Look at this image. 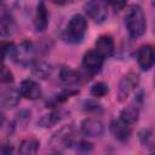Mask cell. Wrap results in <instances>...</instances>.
<instances>
[{"label":"cell","mask_w":155,"mask_h":155,"mask_svg":"<svg viewBox=\"0 0 155 155\" xmlns=\"http://www.w3.org/2000/svg\"><path fill=\"white\" fill-rule=\"evenodd\" d=\"M125 24L128 34L132 38H139L145 33L147 29V18L139 5H132L127 10L125 17Z\"/></svg>","instance_id":"cell-1"},{"label":"cell","mask_w":155,"mask_h":155,"mask_svg":"<svg viewBox=\"0 0 155 155\" xmlns=\"http://www.w3.org/2000/svg\"><path fill=\"white\" fill-rule=\"evenodd\" d=\"M87 30V21L84 16L76 13L71 16L65 28V39L71 44L80 42Z\"/></svg>","instance_id":"cell-2"},{"label":"cell","mask_w":155,"mask_h":155,"mask_svg":"<svg viewBox=\"0 0 155 155\" xmlns=\"http://www.w3.org/2000/svg\"><path fill=\"white\" fill-rule=\"evenodd\" d=\"M75 140V131L73 126H64L59 131H57L51 138V147L56 150H63L70 148Z\"/></svg>","instance_id":"cell-3"},{"label":"cell","mask_w":155,"mask_h":155,"mask_svg":"<svg viewBox=\"0 0 155 155\" xmlns=\"http://www.w3.org/2000/svg\"><path fill=\"white\" fill-rule=\"evenodd\" d=\"M59 81L67 90V94H73L78 92L79 86L81 85V76L71 68L64 67L59 71Z\"/></svg>","instance_id":"cell-4"},{"label":"cell","mask_w":155,"mask_h":155,"mask_svg":"<svg viewBox=\"0 0 155 155\" xmlns=\"http://www.w3.org/2000/svg\"><path fill=\"white\" fill-rule=\"evenodd\" d=\"M87 16L96 23L101 24L103 23L107 17H108V7L107 2L101 1V0H94V1H87L84 6Z\"/></svg>","instance_id":"cell-5"},{"label":"cell","mask_w":155,"mask_h":155,"mask_svg":"<svg viewBox=\"0 0 155 155\" xmlns=\"http://www.w3.org/2000/svg\"><path fill=\"white\" fill-rule=\"evenodd\" d=\"M139 84V76L138 74L136 73H127L125 74L120 82H119V91H117V97H119V101H125L134 90L136 87L138 86Z\"/></svg>","instance_id":"cell-6"},{"label":"cell","mask_w":155,"mask_h":155,"mask_svg":"<svg viewBox=\"0 0 155 155\" xmlns=\"http://www.w3.org/2000/svg\"><path fill=\"white\" fill-rule=\"evenodd\" d=\"M103 61L104 58L99 53H97L94 50L87 51L82 58V67L90 75H94L98 71H101L103 67Z\"/></svg>","instance_id":"cell-7"},{"label":"cell","mask_w":155,"mask_h":155,"mask_svg":"<svg viewBox=\"0 0 155 155\" xmlns=\"http://www.w3.org/2000/svg\"><path fill=\"white\" fill-rule=\"evenodd\" d=\"M34 52H35V50H34L33 44L27 42V41L22 42L17 47L13 46L12 50H11V54H12L13 59L16 62H18L19 64L29 63L33 59V57H34Z\"/></svg>","instance_id":"cell-8"},{"label":"cell","mask_w":155,"mask_h":155,"mask_svg":"<svg viewBox=\"0 0 155 155\" xmlns=\"http://www.w3.org/2000/svg\"><path fill=\"white\" fill-rule=\"evenodd\" d=\"M19 94L22 97H24L25 99H30V101H35L39 99L41 97V87L40 85L31 80V79H25L22 81L21 86H19Z\"/></svg>","instance_id":"cell-9"},{"label":"cell","mask_w":155,"mask_h":155,"mask_svg":"<svg viewBox=\"0 0 155 155\" xmlns=\"http://www.w3.org/2000/svg\"><path fill=\"white\" fill-rule=\"evenodd\" d=\"M81 131L87 137H101L104 133V125L99 119L87 117L81 122Z\"/></svg>","instance_id":"cell-10"},{"label":"cell","mask_w":155,"mask_h":155,"mask_svg":"<svg viewBox=\"0 0 155 155\" xmlns=\"http://www.w3.org/2000/svg\"><path fill=\"white\" fill-rule=\"evenodd\" d=\"M96 52L99 53L103 58L105 57H110L114 53L115 50V45H114V40L110 35H101L97 40H96Z\"/></svg>","instance_id":"cell-11"},{"label":"cell","mask_w":155,"mask_h":155,"mask_svg":"<svg viewBox=\"0 0 155 155\" xmlns=\"http://www.w3.org/2000/svg\"><path fill=\"white\" fill-rule=\"evenodd\" d=\"M12 47H13V45L10 42H6V41L0 42V80L4 82L12 81V74H11V71H8L5 68V64H4L5 57L11 52Z\"/></svg>","instance_id":"cell-12"},{"label":"cell","mask_w":155,"mask_h":155,"mask_svg":"<svg viewBox=\"0 0 155 155\" xmlns=\"http://www.w3.org/2000/svg\"><path fill=\"white\" fill-rule=\"evenodd\" d=\"M138 64L143 70H149L154 64V50L150 45L142 46L137 52Z\"/></svg>","instance_id":"cell-13"},{"label":"cell","mask_w":155,"mask_h":155,"mask_svg":"<svg viewBox=\"0 0 155 155\" xmlns=\"http://www.w3.org/2000/svg\"><path fill=\"white\" fill-rule=\"evenodd\" d=\"M17 31V23L8 13L0 15V38H10Z\"/></svg>","instance_id":"cell-14"},{"label":"cell","mask_w":155,"mask_h":155,"mask_svg":"<svg viewBox=\"0 0 155 155\" xmlns=\"http://www.w3.org/2000/svg\"><path fill=\"white\" fill-rule=\"evenodd\" d=\"M110 132L117 140H121V142L127 140L132 133L131 126L122 122L121 120H114L110 124Z\"/></svg>","instance_id":"cell-15"},{"label":"cell","mask_w":155,"mask_h":155,"mask_svg":"<svg viewBox=\"0 0 155 155\" xmlns=\"http://www.w3.org/2000/svg\"><path fill=\"white\" fill-rule=\"evenodd\" d=\"M48 24V13L44 2H39L34 17V28L36 31H45Z\"/></svg>","instance_id":"cell-16"},{"label":"cell","mask_w":155,"mask_h":155,"mask_svg":"<svg viewBox=\"0 0 155 155\" xmlns=\"http://www.w3.org/2000/svg\"><path fill=\"white\" fill-rule=\"evenodd\" d=\"M138 116H139V107L133 103V104H130L128 107H126L125 109L121 110L120 120L122 122L127 124L128 126H131L138 121Z\"/></svg>","instance_id":"cell-17"},{"label":"cell","mask_w":155,"mask_h":155,"mask_svg":"<svg viewBox=\"0 0 155 155\" xmlns=\"http://www.w3.org/2000/svg\"><path fill=\"white\" fill-rule=\"evenodd\" d=\"M39 142L34 138H28L24 139L18 148V154L19 155H36L39 150Z\"/></svg>","instance_id":"cell-18"},{"label":"cell","mask_w":155,"mask_h":155,"mask_svg":"<svg viewBox=\"0 0 155 155\" xmlns=\"http://www.w3.org/2000/svg\"><path fill=\"white\" fill-rule=\"evenodd\" d=\"M19 92L15 91V90H8L2 94V98L0 101V103L5 107V108H12L15 105H17L18 101H19Z\"/></svg>","instance_id":"cell-19"},{"label":"cell","mask_w":155,"mask_h":155,"mask_svg":"<svg viewBox=\"0 0 155 155\" xmlns=\"http://www.w3.org/2000/svg\"><path fill=\"white\" fill-rule=\"evenodd\" d=\"M51 71H52L51 65L45 62H35L33 64V73L41 79H46L47 76H50Z\"/></svg>","instance_id":"cell-20"},{"label":"cell","mask_w":155,"mask_h":155,"mask_svg":"<svg viewBox=\"0 0 155 155\" xmlns=\"http://www.w3.org/2000/svg\"><path fill=\"white\" fill-rule=\"evenodd\" d=\"M61 119H62V116L58 111H51L48 114L42 115V117L39 120V124L42 127H51V126L56 125Z\"/></svg>","instance_id":"cell-21"},{"label":"cell","mask_w":155,"mask_h":155,"mask_svg":"<svg viewBox=\"0 0 155 155\" xmlns=\"http://www.w3.org/2000/svg\"><path fill=\"white\" fill-rule=\"evenodd\" d=\"M109 88H108V85L105 82H102V81H98L96 82L92 88H91V94L94 96V97H104L107 93H108Z\"/></svg>","instance_id":"cell-22"},{"label":"cell","mask_w":155,"mask_h":155,"mask_svg":"<svg viewBox=\"0 0 155 155\" xmlns=\"http://www.w3.org/2000/svg\"><path fill=\"white\" fill-rule=\"evenodd\" d=\"M139 138H140V142L144 147H148V148H153L154 145V137H153V132L151 130H143L139 134Z\"/></svg>","instance_id":"cell-23"},{"label":"cell","mask_w":155,"mask_h":155,"mask_svg":"<svg viewBox=\"0 0 155 155\" xmlns=\"http://www.w3.org/2000/svg\"><path fill=\"white\" fill-rule=\"evenodd\" d=\"M111 5H113V6H114L116 10H119V8L124 7V6L126 5V2H124V1H121V2H117V1H116V2H111Z\"/></svg>","instance_id":"cell-24"},{"label":"cell","mask_w":155,"mask_h":155,"mask_svg":"<svg viewBox=\"0 0 155 155\" xmlns=\"http://www.w3.org/2000/svg\"><path fill=\"white\" fill-rule=\"evenodd\" d=\"M4 122H5V116H4V115L0 113V127L4 125Z\"/></svg>","instance_id":"cell-25"},{"label":"cell","mask_w":155,"mask_h":155,"mask_svg":"<svg viewBox=\"0 0 155 155\" xmlns=\"http://www.w3.org/2000/svg\"><path fill=\"white\" fill-rule=\"evenodd\" d=\"M50 155H62V154H59V153H54V154H50Z\"/></svg>","instance_id":"cell-26"},{"label":"cell","mask_w":155,"mask_h":155,"mask_svg":"<svg viewBox=\"0 0 155 155\" xmlns=\"http://www.w3.org/2000/svg\"><path fill=\"white\" fill-rule=\"evenodd\" d=\"M0 5H1V2H0Z\"/></svg>","instance_id":"cell-27"},{"label":"cell","mask_w":155,"mask_h":155,"mask_svg":"<svg viewBox=\"0 0 155 155\" xmlns=\"http://www.w3.org/2000/svg\"><path fill=\"white\" fill-rule=\"evenodd\" d=\"M150 155H153V154H150Z\"/></svg>","instance_id":"cell-28"}]
</instances>
